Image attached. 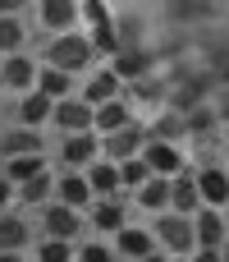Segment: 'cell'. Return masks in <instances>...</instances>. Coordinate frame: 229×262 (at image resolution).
<instances>
[{
    "mask_svg": "<svg viewBox=\"0 0 229 262\" xmlns=\"http://www.w3.org/2000/svg\"><path fill=\"white\" fill-rule=\"evenodd\" d=\"M46 64H50V69H64V74H73V78L92 74L96 55H92L87 32L78 28V32H60V37H50V41H46Z\"/></svg>",
    "mask_w": 229,
    "mask_h": 262,
    "instance_id": "obj_1",
    "label": "cell"
},
{
    "mask_svg": "<svg viewBox=\"0 0 229 262\" xmlns=\"http://www.w3.org/2000/svg\"><path fill=\"white\" fill-rule=\"evenodd\" d=\"M151 239L165 258H193L197 253V239H193V216H174V212H161L151 226Z\"/></svg>",
    "mask_w": 229,
    "mask_h": 262,
    "instance_id": "obj_2",
    "label": "cell"
},
{
    "mask_svg": "<svg viewBox=\"0 0 229 262\" xmlns=\"http://www.w3.org/2000/svg\"><path fill=\"white\" fill-rule=\"evenodd\" d=\"M83 226H87V216L73 212V207H64V203H46V207H41V230H46V239L73 244V239L83 235Z\"/></svg>",
    "mask_w": 229,
    "mask_h": 262,
    "instance_id": "obj_3",
    "label": "cell"
},
{
    "mask_svg": "<svg viewBox=\"0 0 229 262\" xmlns=\"http://www.w3.org/2000/svg\"><path fill=\"white\" fill-rule=\"evenodd\" d=\"M37 60L28 55V51H18V55H5L0 60V83H5V92H14V97H28L32 88H37Z\"/></svg>",
    "mask_w": 229,
    "mask_h": 262,
    "instance_id": "obj_4",
    "label": "cell"
},
{
    "mask_svg": "<svg viewBox=\"0 0 229 262\" xmlns=\"http://www.w3.org/2000/svg\"><path fill=\"white\" fill-rule=\"evenodd\" d=\"M50 124L60 129V138H69V134H92V106L73 92V97H64V101H55V111H50Z\"/></svg>",
    "mask_w": 229,
    "mask_h": 262,
    "instance_id": "obj_5",
    "label": "cell"
},
{
    "mask_svg": "<svg viewBox=\"0 0 229 262\" xmlns=\"http://www.w3.org/2000/svg\"><path fill=\"white\" fill-rule=\"evenodd\" d=\"M142 147H147V124H138V120H133L129 129H119V134H106V138H101V161H115V166H119V161L138 157Z\"/></svg>",
    "mask_w": 229,
    "mask_h": 262,
    "instance_id": "obj_6",
    "label": "cell"
},
{
    "mask_svg": "<svg viewBox=\"0 0 229 262\" xmlns=\"http://www.w3.org/2000/svg\"><path fill=\"white\" fill-rule=\"evenodd\" d=\"M87 212H92L87 226L96 230V239H115V235L129 226V207H124V198H96Z\"/></svg>",
    "mask_w": 229,
    "mask_h": 262,
    "instance_id": "obj_7",
    "label": "cell"
},
{
    "mask_svg": "<svg viewBox=\"0 0 229 262\" xmlns=\"http://www.w3.org/2000/svg\"><path fill=\"white\" fill-rule=\"evenodd\" d=\"M78 97L96 111V106H106V101H119L124 97V83L110 74V64L106 69H92V74H83V88H78Z\"/></svg>",
    "mask_w": 229,
    "mask_h": 262,
    "instance_id": "obj_8",
    "label": "cell"
},
{
    "mask_svg": "<svg viewBox=\"0 0 229 262\" xmlns=\"http://www.w3.org/2000/svg\"><path fill=\"white\" fill-rule=\"evenodd\" d=\"M96 157H101V138L96 134H69V138H60V166L64 170H87Z\"/></svg>",
    "mask_w": 229,
    "mask_h": 262,
    "instance_id": "obj_9",
    "label": "cell"
},
{
    "mask_svg": "<svg viewBox=\"0 0 229 262\" xmlns=\"http://www.w3.org/2000/svg\"><path fill=\"white\" fill-rule=\"evenodd\" d=\"M142 161H147V170H151L156 180H174V175H184V147H179V143H151V138H147Z\"/></svg>",
    "mask_w": 229,
    "mask_h": 262,
    "instance_id": "obj_10",
    "label": "cell"
},
{
    "mask_svg": "<svg viewBox=\"0 0 229 262\" xmlns=\"http://www.w3.org/2000/svg\"><path fill=\"white\" fill-rule=\"evenodd\" d=\"M37 23L60 37V32H78V0H37Z\"/></svg>",
    "mask_w": 229,
    "mask_h": 262,
    "instance_id": "obj_11",
    "label": "cell"
},
{
    "mask_svg": "<svg viewBox=\"0 0 229 262\" xmlns=\"http://www.w3.org/2000/svg\"><path fill=\"white\" fill-rule=\"evenodd\" d=\"M193 180H197L202 207H216V212H225V207H229V170H225V166H202Z\"/></svg>",
    "mask_w": 229,
    "mask_h": 262,
    "instance_id": "obj_12",
    "label": "cell"
},
{
    "mask_svg": "<svg viewBox=\"0 0 229 262\" xmlns=\"http://www.w3.org/2000/svg\"><path fill=\"white\" fill-rule=\"evenodd\" d=\"M110 64V74L129 88V83H138V78H147V74H156L151 69V51H142V46H124L115 60H106Z\"/></svg>",
    "mask_w": 229,
    "mask_h": 262,
    "instance_id": "obj_13",
    "label": "cell"
},
{
    "mask_svg": "<svg viewBox=\"0 0 229 262\" xmlns=\"http://www.w3.org/2000/svg\"><path fill=\"white\" fill-rule=\"evenodd\" d=\"M55 203H64V207H73V212H87L96 198H92V189H87V175L83 170H60L55 175Z\"/></svg>",
    "mask_w": 229,
    "mask_h": 262,
    "instance_id": "obj_14",
    "label": "cell"
},
{
    "mask_svg": "<svg viewBox=\"0 0 229 262\" xmlns=\"http://www.w3.org/2000/svg\"><path fill=\"white\" fill-rule=\"evenodd\" d=\"M110 249H115V258H129V262L147 258V253H161V249H156V239H151V230H147V226H133V221L110 239Z\"/></svg>",
    "mask_w": 229,
    "mask_h": 262,
    "instance_id": "obj_15",
    "label": "cell"
},
{
    "mask_svg": "<svg viewBox=\"0 0 229 262\" xmlns=\"http://www.w3.org/2000/svg\"><path fill=\"white\" fill-rule=\"evenodd\" d=\"M133 120H138V115H133L129 97H119V101H106V106H96V111H92V134H96V138H106V134L129 129Z\"/></svg>",
    "mask_w": 229,
    "mask_h": 262,
    "instance_id": "obj_16",
    "label": "cell"
},
{
    "mask_svg": "<svg viewBox=\"0 0 229 262\" xmlns=\"http://www.w3.org/2000/svg\"><path fill=\"white\" fill-rule=\"evenodd\" d=\"M50 111H55V101H50V97H41V92L32 88L28 97H18L14 120H18V129H41V124H50Z\"/></svg>",
    "mask_w": 229,
    "mask_h": 262,
    "instance_id": "obj_17",
    "label": "cell"
},
{
    "mask_svg": "<svg viewBox=\"0 0 229 262\" xmlns=\"http://www.w3.org/2000/svg\"><path fill=\"white\" fill-rule=\"evenodd\" d=\"M83 175H87L92 198H119V193H124V184H119V166H115V161H101V157H96Z\"/></svg>",
    "mask_w": 229,
    "mask_h": 262,
    "instance_id": "obj_18",
    "label": "cell"
},
{
    "mask_svg": "<svg viewBox=\"0 0 229 262\" xmlns=\"http://www.w3.org/2000/svg\"><path fill=\"white\" fill-rule=\"evenodd\" d=\"M170 212L174 216H197L202 212V193H197V180L188 170L170 180Z\"/></svg>",
    "mask_w": 229,
    "mask_h": 262,
    "instance_id": "obj_19",
    "label": "cell"
},
{
    "mask_svg": "<svg viewBox=\"0 0 229 262\" xmlns=\"http://www.w3.org/2000/svg\"><path fill=\"white\" fill-rule=\"evenodd\" d=\"M37 152H46V138H41V129H9V134H0V157L9 161V157H37Z\"/></svg>",
    "mask_w": 229,
    "mask_h": 262,
    "instance_id": "obj_20",
    "label": "cell"
},
{
    "mask_svg": "<svg viewBox=\"0 0 229 262\" xmlns=\"http://www.w3.org/2000/svg\"><path fill=\"white\" fill-rule=\"evenodd\" d=\"M32 244V226L23 212H0V253H23Z\"/></svg>",
    "mask_w": 229,
    "mask_h": 262,
    "instance_id": "obj_21",
    "label": "cell"
},
{
    "mask_svg": "<svg viewBox=\"0 0 229 262\" xmlns=\"http://www.w3.org/2000/svg\"><path fill=\"white\" fill-rule=\"evenodd\" d=\"M193 239H197V249H220V244L229 239L225 216H220L216 207H202V212L193 216Z\"/></svg>",
    "mask_w": 229,
    "mask_h": 262,
    "instance_id": "obj_22",
    "label": "cell"
},
{
    "mask_svg": "<svg viewBox=\"0 0 229 262\" xmlns=\"http://www.w3.org/2000/svg\"><path fill=\"white\" fill-rule=\"evenodd\" d=\"M73 88H78V78H73V74L50 69V64H41V69H37V92H41V97H50V101L73 97Z\"/></svg>",
    "mask_w": 229,
    "mask_h": 262,
    "instance_id": "obj_23",
    "label": "cell"
},
{
    "mask_svg": "<svg viewBox=\"0 0 229 262\" xmlns=\"http://www.w3.org/2000/svg\"><path fill=\"white\" fill-rule=\"evenodd\" d=\"M46 170H50V161H46V152H37V157H9L0 175H5V180H9V184L18 189V184H28V180L46 175Z\"/></svg>",
    "mask_w": 229,
    "mask_h": 262,
    "instance_id": "obj_24",
    "label": "cell"
},
{
    "mask_svg": "<svg viewBox=\"0 0 229 262\" xmlns=\"http://www.w3.org/2000/svg\"><path fill=\"white\" fill-rule=\"evenodd\" d=\"M14 198H18V207H46V203H55V170L28 180V184H18Z\"/></svg>",
    "mask_w": 229,
    "mask_h": 262,
    "instance_id": "obj_25",
    "label": "cell"
},
{
    "mask_svg": "<svg viewBox=\"0 0 229 262\" xmlns=\"http://www.w3.org/2000/svg\"><path fill=\"white\" fill-rule=\"evenodd\" d=\"M133 203H138L142 212H156V216L170 212V180H156V175H151V180L133 193Z\"/></svg>",
    "mask_w": 229,
    "mask_h": 262,
    "instance_id": "obj_26",
    "label": "cell"
},
{
    "mask_svg": "<svg viewBox=\"0 0 229 262\" xmlns=\"http://www.w3.org/2000/svg\"><path fill=\"white\" fill-rule=\"evenodd\" d=\"M18 51H28V23L14 14H0V60L18 55Z\"/></svg>",
    "mask_w": 229,
    "mask_h": 262,
    "instance_id": "obj_27",
    "label": "cell"
},
{
    "mask_svg": "<svg viewBox=\"0 0 229 262\" xmlns=\"http://www.w3.org/2000/svg\"><path fill=\"white\" fill-rule=\"evenodd\" d=\"M147 138H151V143H174V138H184V115L165 106V111L147 124Z\"/></svg>",
    "mask_w": 229,
    "mask_h": 262,
    "instance_id": "obj_28",
    "label": "cell"
},
{
    "mask_svg": "<svg viewBox=\"0 0 229 262\" xmlns=\"http://www.w3.org/2000/svg\"><path fill=\"white\" fill-rule=\"evenodd\" d=\"M115 14H110V0H78V28L92 32V28H106Z\"/></svg>",
    "mask_w": 229,
    "mask_h": 262,
    "instance_id": "obj_29",
    "label": "cell"
},
{
    "mask_svg": "<svg viewBox=\"0 0 229 262\" xmlns=\"http://www.w3.org/2000/svg\"><path fill=\"white\" fill-rule=\"evenodd\" d=\"M87 41H92V55H106V60H115V55L124 51V46H119V32H115V18H110L106 28H92Z\"/></svg>",
    "mask_w": 229,
    "mask_h": 262,
    "instance_id": "obj_30",
    "label": "cell"
},
{
    "mask_svg": "<svg viewBox=\"0 0 229 262\" xmlns=\"http://www.w3.org/2000/svg\"><path fill=\"white\" fill-rule=\"evenodd\" d=\"M216 129H220V120L211 115V106H197V111L184 115V138H202V134H216Z\"/></svg>",
    "mask_w": 229,
    "mask_h": 262,
    "instance_id": "obj_31",
    "label": "cell"
},
{
    "mask_svg": "<svg viewBox=\"0 0 229 262\" xmlns=\"http://www.w3.org/2000/svg\"><path fill=\"white\" fill-rule=\"evenodd\" d=\"M147 180H151V170H147L142 152H138V157H129V161H119V184H124L129 193H138V189H142Z\"/></svg>",
    "mask_w": 229,
    "mask_h": 262,
    "instance_id": "obj_32",
    "label": "cell"
},
{
    "mask_svg": "<svg viewBox=\"0 0 229 262\" xmlns=\"http://www.w3.org/2000/svg\"><path fill=\"white\" fill-rule=\"evenodd\" d=\"M73 249L78 244H64V239H41L32 249V262H73Z\"/></svg>",
    "mask_w": 229,
    "mask_h": 262,
    "instance_id": "obj_33",
    "label": "cell"
},
{
    "mask_svg": "<svg viewBox=\"0 0 229 262\" xmlns=\"http://www.w3.org/2000/svg\"><path fill=\"white\" fill-rule=\"evenodd\" d=\"M73 262H119V258H115L110 239H87V244L73 249Z\"/></svg>",
    "mask_w": 229,
    "mask_h": 262,
    "instance_id": "obj_34",
    "label": "cell"
},
{
    "mask_svg": "<svg viewBox=\"0 0 229 262\" xmlns=\"http://www.w3.org/2000/svg\"><path fill=\"white\" fill-rule=\"evenodd\" d=\"M14 203H18V198H14V184L0 175V212H14Z\"/></svg>",
    "mask_w": 229,
    "mask_h": 262,
    "instance_id": "obj_35",
    "label": "cell"
},
{
    "mask_svg": "<svg viewBox=\"0 0 229 262\" xmlns=\"http://www.w3.org/2000/svg\"><path fill=\"white\" fill-rule=\"evenodd\" d=\"M32 0H0V14H14V18H23V9H28Z\"/></svg>",
    "mask_w": 229,
    "mask_h": 262,
    "instance_id": "obj_36",
    "label": "cell"
},
{
    "mask_svg": "<svg viewBox=\"0 0 229 262\" xmlns=\"http://www.w3.org/2000/svg\"><path fill=\"white\" fill-rule=\"evenodd\" d=\"M188 262H220V249H197Z\"/></svg>",
    "mask_w": 229,
    "mask_h": 262,
    "instance_id": "obj_37",
    "label": "cell"
},
{
    "mask_svg": "<svg viewBox=\"0 0 229 262\" xmlns=\"http://www.w3.org/2000/svg\"><path fill=\"white\" fill-rule=\"evenodd\" d=\"M0 262H28V253H0Z\"/></svg>",
    "mask_w": 229,
    "mask_h": 262,
    "instance_id": "obj_38",
    "label": "cell"
},
{
    "mask_svg": "<svg viewBox=\"0 0 229 262\" xmlns=\"http://www.w3.org/2000/svg\"><path fill=\"white\" fill-rule=\"evenodd\" d=\"M138 262H165V253H147V258H138Z\"/></svg>",
    "mask_w": 229,
    "mask_h": 262,
    "instance_id": "obj_39",
    "label": "cell"
},
{
    "mask_svg": "<svg viewBox=\"0 0 229 262\" xmlns=\"http://www.w3.org/2000/svg\"><path fill=\"white\" fill-rule=\"evenodd\" d=\"M220 262H229V239H225V244H220Z\"/></svg>",
    "mask_w": 229,
    "mask_h": 262,
    "instance_id": "obj_40",
    "label": "cell"
},
{
    "mask_svg": "<svg viewBox=\"0 0 229 262\" xmlns=\"http://www.w3.org/2000/svg\"><path fill=\"white\" fill-rule=\"evenodd\" d=\"M220 216H225V230H229V207H225V212H220Z\"/></svg>",
    "mask_w": 229,
    "mask_h": 262,
    "instance_id": "obj_41",
    "label": "cell"
},
{
    "mask_svg": "<svg viewBox=\"0 0 229 262\" xmlns=\"http://www.w3.org/2000/svg\"><path fill=\"white\" fill-rule=\"evenodd\" d=\"M165 262H188V258H165Z\"/></svg>",
    "mask_w": 229,
    "mask_h": 262,
    "instance_id": "obj_42",
    "label": "cell"
},
{
    "mask_svg": "<svg viewBox=\"0 0 229 262\" xmlns=\"http://www.w3.org/2000/svg\"><path fill=\"white\" fill-rule=\"evenodd\" d=\"M0 92H5V83H0Z\"/></svg>",
    "mask_w": 229,
    "mask_h": 262,
    "instance_id": "obj_43",
    "label": "cell"
}]
</instances>
